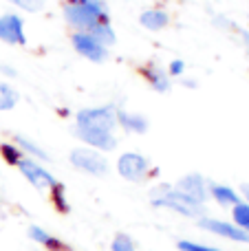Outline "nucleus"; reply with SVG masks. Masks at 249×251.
I'll return each instance as SVG.
<instances>
[{"label": "nucleus", "instance_id": "b1692460", "mask_svg": "<svg viewBox=\"0 0 249 251\" xmlns=\"http://www.w3.org/2000/svg\"><path fill=\"white\" fill-rule=\"evenodd\" d=\"M176 247H179V251H221L216 247H207V245H197L192 240H179Z\"/></svg>", "mask_w": 249, "mask_h": 251}, {"label": "nucleus", "instance_id": "4be33fe9", "mask_svg": "<svg viewBox=\"0 0 249 251\" xmlns=\"http://www.w3.org/2000/svg\"><path fill=\"white\" fill-rule=\"evenodd\" d=\"M53 192V203H55V207L60 209L62 214L69 212V201H66V194H64V187L60 185V183H55V185L51 187Z\"/></svg>", "mask_w": 249, "mask_h": 251}, {"label": "nucleus", "instance_id": "dca6fc26", "mask_svg": "<svg viewBox=\"0 0 249 251\" xmlns=\"http://www.w3.org/2000/svg\"><path fill=\"white\" fill-rule=\"evenodd\" d=\"M210 196L216 201L219 205H225V207H229V205H236L238 201H241V196L236 194V192L232 190V187L227 185H221V183H210Z\"/></svg>", "mask_w": 249, "mask_h": 251}, {"label": "nucleus", "instance_id": "6ab92c4d", "mask_svg": "<svg viewBox=\"0 0 249 251\" xmlns=\"http://www.w3.org/2000/svg\"><path fill=\"white\" fill-rule=\"evenodd\" d=\"M16 146L20 148V152H26V154H31V156H38L40 161H49V154L42 150V148L35 146V143H33V141H29V139L20 137V134L16 137Z\"/></svg>", "mask_w": 249, "mask_h": 251}, {"label": "nucleus", "instance_id": "aec40b11", "mask_svg": "<svg viewBox=\"0 0 249 251\" xmlns=\"http://www.w3.org/2000/svg\"><path fill=\"white\" fill-rule=\"evenodd\" d=\"M0 154H2V159L7 161L9 165H18L22 161V152L18 146H11V143H2L0 146Z\"/></svg>", "mask_w": 249, "mask_h": 251}, {"label": "nucleus", "instance_id": "9b49d317", "mask_svg": "<svg viewBox=\"0 0 249 251\" xmlns=\"http://www.w3.org/2000/svg\"><path fill=\"white\" fill-rule=\"evenodd\" d=\"M77 137L86 141L91 148H97L101 152H110L117 146L115 132H100V130H77Z\"/></svg>", "mask_w": 249, "mask_h": 251}, {"label": "nucleus", "instance_id": "0eeeda50", "mask_svg": "<svg viewBox=\"0 0 249 251\" xmlns=\"http://www.w3.org/2000/svg\"><path fill=\"white\" fill-rule=\"evenodd\" d=\"M199 227L205 231H212V234L221 236V238H227V240H234V243H249V234L243 231L241 227H236L234 223H225V221H219V218H199Z\"/></svg>", "mask_w": 249, "mask_h": 251}, {"label": "nucleus", "instance_id": "423d86ee", "mask_svg": "<svg viewBox=\"0 0 249 251\" xmlns=\"http://www.w3.org/2000/svg\"><path fill=\"white\" fill-rule=\"evenodd\" d=\"M73 47L79 55L91 60V62H104L106 55H108V49H106L95 35L86 33V31L73 33Z\"/></svg>", "mask_w": 249, "mask_h": 251}, {"label": "nucleus", "instance_id": "6e6552de", "mask_svg": "<svg viewBox=\"0 0 249 251\" xmlns=\"http://www.w3.org/2000/svg\"><path fill=\"white\" fill-rule=\"evenodd\" d=\"M174 190H179L181 194H185L188 199L203 205L207 201V196H210V183H207L205 176H201V174H185L183 178H179Z\"/></svg>", "mask_w": 249, "mask_h": 251}, {"label": "nucleus", "instance_id": "f257e3e1", "mask_svg": "<svg viewBox=\"0 0 249 251\" xmlns=\"http://www.w3.org/2000/svg\"><path fill=\"white\" fill-rule=\"evenodd\" d=\"M64 20L75 29L95 35L104 47H110L117 40L101 0H69L64 4Z\"/></svg>", "mask_w": 249, "mask_h": 251}, {"label": "nucleus", "instance_id": "f8f14e48", "mask_svg": "<svg viewBox=\"0 0 249 251\" xmlns=\"http://www.w3.org/2000/svg\"><path fill=\"white\" fill-rule=\"evenodd\" d=\"M29 238L35 240L38 245H42V247H47L49 251H71L64 243H62V240H57L55 236L47 234V231H44L42 227H38V225H31L29 227Z\"/></svg>", "mask_w": 249, "mask_h": 251}, {"label": "nucleus", "instance_id": "1a4fd4ad", "mask_svg": "<svg viewBox=\"0 0 249 251\" xmlns=\"http://www.w3.org/2000/svg\"><path fill=\"white\" fill-rule=\"evenodd\" d=\"M18 168H20V172L25 174L26 181H29L33 187H38V190H47V187H53L57 183L55 176H51V172L44 170L40 163H35L33 159H25V156H22Z\"/></svg>", "mask_w": 249, "mask_h": 251}, {"label": "nucleus", "instance_id": "4468645a", "mask_svg": "<svg viewBox=\"0 0 249 251\" xmlns=\"http://www.w3.org/2000/svg\"><path fill=\"white\" fill-rule=\"evenodd\" d=\"M139 22L150 31H161L168 26L170 18H168V13L163 9H148V11H144L139 16Z\"/></svg>", "mask_w": 249, "mask_h": 251}, {"label": "nucleus", "instance_id": "9d476101", "mask_svg": "<svg viewBox=\"0 0 249 251\" xmlns=\"http://www.w3.org/2000/svg\"><path fill=\"white\" fill-rule=\"evenodd\" d=\"M0 40L9 44H26V35H25V22L20 16L16 13H7L0 16Z\"/></svg>", "mask_w": 249, "mask_h": 251}, {"label": "nucleus", "instance_id": "393cba45", "mask_svg": "<svg viewBox=\"0 0 249 251\" xmlns=\"http://www.w3.org/2000/svg\"><path fill=\"white\" fill-rule=\"evenodd\" d=\"M183 71H185V64H183V62H181V60H174V62L170 64V73H168V75H174V77H176V75H183Z\"/></svg>", "mask_w": 249, "mask_h": 251}, {"label": "nucleus", "instance_id": "7ed1b4c3", "mask_svg": "<svg viewBox=\"0 0 249 251\" xmlns=\"http://www.w3.org/2000/svg\"><path fill=\"white\" fill-rule=\"evenodd\" d=\"M117 126V110L115 106H100V108H84L75 115L77 130H100V132H115Z\"/></svg>", "mask_w": 249, "mask_h": 251}, {"label": "nucleus", "instance_id": "a878e982", "mask_svg": "<svg viewBox=\"0 0 249 251\" xmlns=\"http://www.w3.org/2000/svg\"><path fill=\"white\" fill-rule=\"evenodd\" d=\"M241 192H243V196H245V203H249V185H243Z\"/></svg>", "mask_w": 249, "mask_h": 251}, {"label": "nucleus", "instance_id": "39448f33", "mask_svg": "<svg viewBox=\"0 0 249 251\" xmlns=\"http://www.w3.org/2000/svg\"><path fill=\"white\" fill-rule=\"evenodd\" d=\"M148 170H150L148 159L137 154V152H126V154H122L117 161L119 176H124L126 181H132V183L144 181V178L148 176Z\"/></svg>", "mask_w": 249, "mask_h": 251}, {"label": "nucleus", "instance_id": "20e7f679", "mask_svg": "<svg viewBox=\"0 0 249 251\" xmlns=\"http://www.w3.org/2000/svg\"><path fill=\"white\" fill-rule=\"evenodd\" d=\"M71 163L91 176H104L108 172V161L91 148H75L71 152Z\"/></svg>", "mask_w": 249, "mask_h": 251}, {"label": "nucleus", "instance_id": "f03ea898", "mask_svg": "<svg viewBox=\"0 0 249 251\" xmlns=\"http://www.w3.org/2000/svg\"><path fill=\"white\" fill-rule=\"evenodd\" d=\"M150 199H152L154 207H168V209H172V212L181 214V216L197 218V221L205 216V207H203L201 203L188 199L185 194H181L179 190H174V187H170V185L154 187L152 194H150Z\"/></svg>", "mask_w": 249, "mask_h": 251}, {"label": "nucleus", "instance_id": "412c9836", "mask_svg": "<svg viewBox=\"0 0 249 251\" xmlns=\"http://www.w3.org/2000/svg\"><path fill=\"white\" fill-rule=\"evenodd\" d=\"M110 251H137L135 240L128 234H117L113 238V243H110Z\"/></svg>", "mask_w": 249, "mask_h": 251}, {"label": "nucleus", "instance_id": "5701e85b", "mask_svg": "<svg viewBox=\"0 0 249 251\" xmlns=\"http://www.w3.org/2000/svg\"><path fill=\"white\" fill-rule=\"evenodd\" d=\"M11 4H16V7L25 9V11H40V9L44 7V0H9Z\"/></svg>", "mask_w": 249, "mask_h": 251}, {"label": "nucleus", "instance_id": "f3484780", "mask_svg": "<svg viewBox=\"0 0 249 251\" xmlns=\"http://www.w3.org/2000/svg\"><path fill=\"white\" fill-rule=\"evenodd\" d=\"M232 218H234V225L241 227L243 231L249 234V203L238 201V203L232 207Z\"/></svg>", "mask_w": 249, "mask_h": 251}, {"label": "nucleus", "instance_id": "ddd939ff", "mask_svg": "<svg viewBox=\"0 0 249 251\" xmlns=\"http://www.w3.org/2000/svg\"><path fill=\"white\" fill-rule=\"evenodd\" d=\"M144 77L150 82V86L154 88V91L159 93H166L170 91V75L166 73V71H161L157 64H148L144 69Z\"/></svg>", "mask_w": 249, "mask_h": 251}, {"label": "nucleus", "instance_id": "2eb2a0df", "mask_svg": "<svg viewBox=\"0 0 249 251\" xmlns=\"http://www.w3.org/2000/svg\"><path fill=\"white\" fill-rule=\"evenodd\" d=\"M117 124L122 128H126L128 132H135V134H141L148 130V122H146L144 115H132V113H124V110L117 113Z\"/></svg>", "mask_w": 249, "mask_h": 251}, {"label": "nucleus", "instance_id": "a211bd4d", "mask_svg": "<svg viewBox=\"0 0 249 251\" xmlns=\"http://www.w3.org/2000/svg\"><path fill=\"white\" fill-rule=\"evenodd\" d=\"M16 104H18V93L7 82H0V113L2 110H11Z\"/></svg>", "mask_w": 249, "mask_h": 251}]
</instances>
